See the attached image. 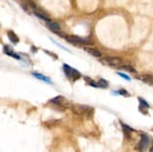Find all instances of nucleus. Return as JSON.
I'll use <instances>...</instances> for the list:
<instances>
[{"label":"nucleus","mask_w":153,"mask_h":152,"mask_svg":"<svg viewBox=\"0 0 153 152\" xmlns=\"http://www.w3.org/2000/svg\"><path fill=\"white\" fill-rule=\"evenodd\" d=\"M71 109L73 110V112L75 114H77V115H83V116L89 117V118L93 115V108L89 107V106H86V105H80V104L72 105Z\"/></svg>","instance_id":"nucleus-1"},{"label":"nucleus","mask_w":153,"mask_h":152,"mask_svg":"<svg viewBox=\"0 0 153 152\" xmlns=\"http://www.w3.org/2000/svg\"><path fill=\"white\" fill-rule=\"evenodd\" d=\"M63 71H64L65 75L67 76V78L72 82L76 81V80H78L81 77V73L78 70H76L75 68L71 67L70 65L66 64V63L63 64Z\"/></svg>","instance_id":"nucleus-2"},{"label":"nucleus","mask_w":153,"mask_h":152,"mask_svg":"<svg viewBox=\"0 0 153 152\" xmlns=\"http://www.w3.org/2000/svg\"><path fill=\"white\" fill-rule=\"evenodd\" d=\"M49 103H51V104L57 106V107H59L61 110H64V109H67V108H71L72 107V104L71 102L69 101L65 98V97L63 96H56L52 98L49 101Z\"/></svg>","instance_id":"nucleus-3"},{"label":"nucleus","mask_w":153,"mask_h":152,"mask_svg":"<svg viewBox=\"0 0 153 152\" xmlns=\"http://www.w3.org/2000/svg\"><path fill=\"white\" fill-rule=\"evenodd\" d=\"M65 40L68 43H71L72 45H76V44H84V43H89L88 39L86 38H82L80 36L77 35H66L65 36Z\"/></svg>","instance_id":"nucleus-4"},{"label":"nucleus","mask_w":153,"mask_h":152,"mask_svg":"<svg viewBox=\"0 0 153 152\" xmlns=\"http://www.w3.org/2000/svg\"><path fill=\"white\" fill-rule=\"evenodd\" d=\"M102 62L104 64L108 65V66H111V67H120L122 64V60L118 57H106L102 60Z\"/></svg>","instance_id":"nucleus-5"},{"label":"nucleus","mask_w":153,"mask_h":152,"mask_svg":"<svg viewBox=\"0 0 153 152\" xmlns=\"http://www.w3.org/2000/svg\"><path fill=\"white\" fill-rule=\"evenodd\" d=\"M46 26H47V28L50 31H52L53 33H55L57 34V35H59V36H61V37H64V34H63L62 32V29H61V26L58 24V23H56V22H54V21H49V22H46Z\"/></svg>","instance_id":"nucleus-6"},{"label":"nucleus","mask_w":153,"mask_h":152,"mask_svg":"<svg viewBox=\"0 0 153 152\" xmlns=\"http://www.w3.org/2000/svg\"><path fill=\"white\" fill-rule=\"evenodd\" d=\"M148 144H149V137L146 135V134H141V138H140V142L137 146V149L140 152H144L147 150L148 148Z\"/></svg>","instance_id":"nucleus-7"},{"label":"nucleus","mask_w":153,"mask_h":152,"mask_svg":"<svg viewBox=\"0 0 153 152\" xmlns=\"http://www.w3.org/2000/svg\"><path fill=\"white\" fill-rule=\"evenodd\" d=\"M3 52L8 56H11V57H13V58H15V59L21 60V57H20V55H18V54H17L15 51L13 50V48L11 46H9V45H4Z\"/></svg>","instance_id":"nucleus-8"},{"label":"nucleus","mask_w":153,"mask_h":152,"mask_svg":"<svg viewBox=\"0 0 153 152\" xmlns=\"http://www.w3.org/2000/svg\"><path fill=\"white\" fill-rule=\"evenodd\" d=\"M7 36H8V39L10 40V42L12 44H17L19 42V37L17 36V34L14 32L12 30H8L7 31Z\"/></svg>","instance_id":"nucleus-9"},{"label":"nucleus","mask_w":153,"mask_h":152,"mask_svg":"<svg viewBox=\"0 0 153 152\" xmlns=\"http://www.w3.org/2000/svg\"><path fill=\"white\" fill-rule=\"evenodd\" d=\"M31 74H32V75H33L34 77H35V78L39 79L40 81L46 82V83H48V84H52V81H51V80H50V78H48L47 76L43 75V74H41V73H38V72H32Z\"/></svg>","instance_id":"nucleus-10"},{"label":"nucleus","mask_w":153,"mask_h":152,"mask_svg":"<svg viewBox=\"0 0 153 152\" xmlns=\"http://www.w3.org/2000/svg\"><path fill=\"white\" fill-rule=\"evenodd\" d=\"M120 123H121V126H122L124 134L126 135V137H128V138H129V135H130V134L133 132L134 129H132L131 127H129L128 125H126L125 123H123V122H120Z\"/></svg>","instance_id":"nucleus-11"},{"label":"nucleus","mask_w":153,"mask_h":152,"mask_svg":"<svg viewBox=\"0 0 153 152\" xmlns=\"http://www.w3.org/2000/svg\"><path fill=\"white\" fill-rule=\"evenodd\" d=\"M86 52H88L90 55L94 56V57H101V53L99 52L98 50L94 49V48H91V47H85L84 48Z\"/></svg>","instance_id":"nucleus-12"},{"label":"nucleus","mask_w":153,"mask_h":152,"mask_svg":"<svg viewBox=\"0 0 153 152\" xmlns=\"http://www.w3.org/2000/svg\"><path fill=\"white\" fill-rule=\"evenodd\" d=\"M97 84H98V87H100V88H107L108 87V82L103 78H100L98 80Z\"/></svg>","instance_id":"nucleus-13"},{"label":"nucleus","mask_w":153,"mask_h":152,"mask_svg":"<svg viewBox=\"0 0 153 152\" xmlns=\"http://www.w3.org/2000/svg\"><path fill=\"white\" fill-rule=\"evenodd\" d=\"M119 68H121V69H124V70H127V71H129V72H132V73H136V70H135L133 67L128 66V65H121Z\"/></svg>","instance_id":"nucleus-14"},{"label":"nucleus","mask_w":153,"mask_h":152,"mask_svg":"<svg viewBox=\"0 0 153 152\" xmlns=\"http://www.w3.org/2000/svg\"><path fill=\"white\" fill-rule=\"evenodd\" d=\"M114 94H119V95H123V96H126V97H129L130 94H129L125 89H121V90H118V91H113Z\"/></svg>","instance_id":"nucleus-15"},{"label":"nucleus","mask_w":153,"mask_h":152,"mask_svg":"<svg viewBox=\"0 0 153 152\" xmlns=\"http://www.w3.org/2000/svg\"><path fill=\"white\" fill-rule=\"evenodd\" d=\"M138 100H139L140 106H143V107H145V108H147V109H148V108H149V104L145 101V100H144L143 98H140V97L138 98Z\"/></svg>","instance_id":"nucleus-16"},{"label":"nucleus","mask_w":153,"mask_h":152,"mask_svg":"<svg viewBox=\"0 0 153 152\" xmlns=\"http://www.w3.org/2000/svg\"><path fill=\"white\" fill-rule=\"evenodd\" d=\"M118 75H119V76H121V77H122V78H124V79H126V80H128V81H130V77H129V76H127L126 75V74H124V73H118Z\"/></svg>","instance_id":"nucleus-17"},{"label":"nucleus","mask_w":153,"mask_h":152,"mask_svg":"<svg viewBox=\"0 0 153 152\" xmlns=\"http://www.w3.org/2000/svg\"><path fill=\"white\" fill-rule=\"evenodd\" d=\"M150 152H153V146H152L151 148H150Z\"/></svg>","instance_id":"nucleus-18"}]
</instances>
